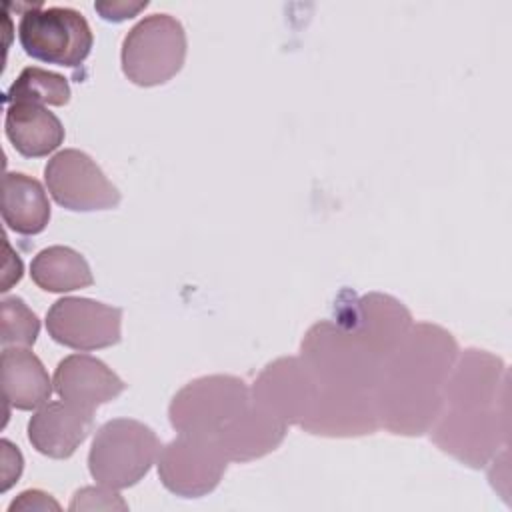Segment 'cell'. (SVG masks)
I'll list each match as a JSON object with an SVG mask.
<instances>
[{
  "instance_id": "cell-1",
  "label": "cell",
  "mask_w": 512,
  "mask_h": 512,
  "mask_svg": "<svg viewBox=\"0 0 512 512\" xmlns=\"http://www.w3.org/2000/svg\"><path fill=\"white\" fill-rule=\"evenodd\" d=\"M300 358L318 384V402L300 428L332 438L366 436L380 428L376 388L386 358L334 320L310 326Z\"/></svg>"
},
{
  "instance_id": "cell-9",
  "label": "cell",
  "mask_w": 512,
  "mask_h": 512,
  "mask_svg": "<svg viewBox=\"0 0 512 512\" xmlns=\"http://www.w3.org/2000/svg\"><path fill=\"white\" fill-rule=\"evenodd\" d=\"M44 180L52 198L72 212L110 210L122 200L120 190L106 178L100 166L76 148L54 154L46 162Z\"/></svg>"
},
{
  "instance_id": "cell-20",
  "label": "cell",
  "mask_w": 512,
  "mask_h": 512,
  "mask_svg": "<svg viewBox=\"0 0 512 512\" xmlns=\"http://www.w3.org/2000/svg\"><path fill=\"white\" fill-rule=\"evenodd\" d=\"M4 102L64 106L70 102V84L62 74L38 66H26L6 90Z\"/></svg>"
},
{
  "instance_id": "cell-5",
  "label": "cell",
  "mask_w": 512,
  "mask_h": 512,
  "mask_svg": "<svg viewBox=\"0 0 512 512\" xmlns=\"http://www.w3.org/2000/svg\"><path fill=\"white\" fill-rule=\"evenodd\" d=\"M186 32L170 14H150L122 40V72L136 86H160L172 80L186 60Z\"/></svg>"
},
{
  "instance_id": "cell-7",
  "label": "cell",
  "mask_w": 512,
  "mask_h": 512,
  "mask_svg": "<svg viewBox=\"0 0 512 512\" xmlns=\"http://www.w3.org/2000/svg\"><path fill=\"white\" fill-rule=\"evenodd\" d=\"M248 402L250 388L242 378L230 374L200 376L174 394L168 418L178 432L214 438Z\"/></svg>"
},
{
  "instance_id": "cell-12",
  "label": "cell",
  "mask_w": 512,
  "mask_h": 512,
  "mask_svg": "<svg viewBox=\"0 0 512 512\" xmlns=\"http://www.w3.org/2000/svg\"><path fill=\"white\" fill-rule=\"evenodd\" d=\"M250 398L284 424L302 426L318 402V384L300 356H284L260 372Z\"/></svg>"
},
{
  "instance_id": "cell-22",
  "label": "cell",
  "mask_w": 512,
  "mask_h": 512,
  "mask_svg": "<svg viewBox=\"0 0 512 512\" xmlns=\"http://www.w3.org/2000/svg\"><path fill=\"white\" fill-rule=\"evenodd\" d=\"M126 502L108 486H88L74 494L70 510H126Z\"/></svg>"
},
{
  "instance_id": "cell-6",
  "label": "cell",
  "mask_w": 512,
  "mask_h": 512,
  "mask_svg": "<svg viewBox=\"0 0 512 512\" xmlns=\"http://www.w3.org/2000/svg\"><path fill=\"white\" fill-rule=\"evenodd\" d=\"M18 40L24 52L40 62L76 68L94 44L86 18L66 6H48L40 2L30 6L18 24Z\"/></svg>"
},
{
  "instance_id": "cell-18",
  "label": "cell",
  "mask_w": 512,
  "mask_h": 512,
  "mask_svg": "<svg viewBox=\"0 0 512 512\" xmlns=\"http://www.w3.org/2000/svg\"><path fill=\"white\" fill-rule=\"evenodd\" d=\"M2 218L18 234H40L50 222V202L42 184L28 174L6 172L2 180Z\"/></svg>"
},
{
  "instance_id": "cell-17",
  "label": "cell",
  "mask_w": 512,
  "mask_h": 512,
  "mask_svg": "<svg viewBox=\"0 0 512 512\" xmlns=\"http://www.w3.org/2000/svg\"><path fill=\"white\" fill-rule=\"evenodd\" d=\"M52 380L40 358L26 346L2 350V392L10 406L34 410L50 400Z\"/></svg>"
},
{
  "instance_id": "cell-24",
  "label": "cell",
  "mask_w": 512,
  "mask_h": 512,
  "mask_svg": "<svg viewBox=\"0 0 512 512\" xmlns=\"http://www.w3.org/2000/svg\"><path fill=\"white\" fill-rule=\"evenodd\" d=\"M48 512L60 510V504L46 492L42 490H26L22 494H18L16 500H12V504L8 506V512Z\"/></svg>"
},
{
  "instance_id": "cell-8",
  "label": "cell",
  "mask_w": 512,
  "mask_h": 512,
  "mask_svg": "<svg viewBox=\"0 0 512 512\" xmlns=\"http://www.w3.org/2000/svg\"><path fill=\"white\" fill-rule=\"evenodd\" d=\"M158 476L166 490L182 498L210 494L222 480L228 458L210 436L178 432L158 452Z\"/></svg>"
},
{
  "instance_id": "cell-3",
  "label": "cell",
  "mask_w": 512,
  "mask_h": 512,
  "mask_svg": "<svg viewBox=\"0 0 512 512\" xmlns=\"http://www.w3.org/2000/svg\"><path fill=\"white\" fill-rule=\"evenodd\" d=\"M458 354L454 336L442 326L412 324L384 360L376 388L380 428L402 436L428 432L442 408L444 388Z\"/></svg>"
},
{
  "instance_id": "cell-15",
  "label": "cell",
  "mask_w": 512,
  "mask_h": 512,
  "mask_svg": "<svg viewBox=\"0 0 512 512\" xmlns=\"http://www.w3.org/2000/svg\"><path fill=\"white\" fill-rule=\"evenodd\" d=\"M288 424L250 402L214 436L228 462H250L274 452L284 436Z\"/></svg>"
},
{
  "instance_id": "cell-10",
  "label": "cell",
  "mask_w": 512,
  "mask_h": 512,
  "mask_svg": "<svg viewBox=\"0 0 512 512\" xmlns=\"http://www.w3.org/2000/svg\"><path fill=\"white\" fill-rule=\"evenodd\" d=\"M334 322L362 338L382 358H388L412 328V314L394 296L344 290L334 306Z\"/></svg>"
},
{
  "instance_id": "cell-19",
  "label": "cell",
  "mask_w": 512,
  "mask_h": 512,
  "mask_svg": "<svg viewBox=\"0 0 512 512\" xmlns=\"http://www.w3.org/2000/svg\"><path fill=\"white\" fill-rule=\"evenodd\" d=\"M34 284L46 292H72L92 286L94 278L86 258L70 246H48L30 264Z\"/></svg>"
},
{
  "instance_id": "cell-13",
  "label": "cell",
  "mask_w": 512,
  "mask_h": 512,
  "mask_svg": "<svg viewBox=\"0 0 512 512\" xmlns=\"http://www.w3.org/2000/svg\"><path fill=\"white\" fill-rule=\"evenodd\" d=\"M56 394L86 412H94L98 406L118 398L126 384L108 368L102 360L88 354H70L62 358L54 372Z\"/></svg>"
},
{
  "instance_id": "cell-16",
  "label": "cell",
  "mask_w": 512,
  "mask_h": 512,
  "mask_svg": "<svg viewBox=\"0 0 512 512\" xmlns=\"http://www.w3.org/2000/svg\"><path fill=\"white\" fill-rule=\"evenodd\" d=\"M4 130L16 152L26 158L48 156L64 142L60 118L40 104H8Z\"/></svg>"
},
{
  "instance_id": "cell-23",
  "label": "cell",
  "mask_w": 512,
  "mask_h": 512,
  "mask_svg": "<svg viewBox=\"0 0 512 512\" xmlns=\"http://www.w3.org/2000/svg\"><path fill=\"white\" fill-rule=\"evenodd\" d=\"M148 6V2H132V0H104L96 2L94 10L108 22H122L128 18H134L138 12H142Z\"/></svg>"
},
{
  "instance_id": "cell-2",
  "label": "cell",
  "mask_w": 512,
  "mask_h": 512,
  "mask_svg": "<svg viewBox=\"0 0 512 512\" xmlns=\"http://www.w3.org/2000/svg\"><path fill=\"white\" fill-rule=\"evenodd\" d=\"M508 376L504 362L478 348L458 354L430 438L470 468H482L508 444Z\"/></svg>"
},
{
  "instance_id": "cell-14",
  "label": "cell",
  "mask_w": 512,
  "mask_h": 512,
  "mask_svg": "<svg viewBox=\"0 0 512 512\" xmlns=\"http://www.w3.org/2000/svg\"><path fill=\"white\" fill-rule=\"evenodd\" d=\"M94 430V412L68 402H46L28 422V440L44 456L64 460Z\"/></svg>"
},
{
  "instance_id": "cell-4",
  "label": "cell",
  "mask_w": 512,
  "mask_h": 512,
  "mask_svg": "<svg viewBox=\"0 0 512 512\" xmlns=\"http://www.w3.org/2000/svg\"><path fill=\"white\" fill-rule=\"evenodd\" d=\"M160 448L158 436L144 422L114 418L96 430L88 452V470L102 486L130 488L148 474Z\"/></svg>"
},
{
  "instance_id": "cell-21",
  "label": "cell",
  "mask_w": 512,
  "mask_h": 512,
  "mask_svg": "<svg viewBox=\"0 0 512 512\" xmlns=\"http://www.w3.org/2000/svg\"><path fill=\"white\" fill-rule=\"evenodd\" d=\"M40 332L38 316L18 296L0 302V342L8 346H32Z\"/></svg>"
},
{
  "instance_id": "cell-25",
  "label": "cell",
  "mask_w": 512,
  "mask_h": 512,
  "mask_svg": "<svg viewBox=\"0 0 512 512\" xmlns=\"http://www.w3.org/2000/svg\"><path fill=\"white\" fill-rule=\"evenodd\" d=\"M22 474V454L8 440H2V486L6 492Z\"/></svg>"
},
{
  "instance_id": "cell-11",
  "label": "cell",
  "mask_w": 512,
  "mask_h": 512,
  "mask_svg": "<svg viewBox=\"0 0 512 512\" xmlns=\"http://www.w3.org/2000/svg\"><path fill=\"white\" fill-rule=\"evenodd\" d=\"M50 338L74 350H100L120 342L122 310L92 298L66 296L46 312Z\"/></svg>"
}]
</instances>
